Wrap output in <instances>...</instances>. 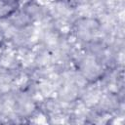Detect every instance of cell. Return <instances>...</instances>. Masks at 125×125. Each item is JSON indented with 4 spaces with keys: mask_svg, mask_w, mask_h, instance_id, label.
Returning <instances> with one entry per match:
<instances>
[{
    "mask_svg": "<svg viewBox=\"0 0 125 125\" xmlns=\"http://www.w3.org/2000/svg\"><path fill=\"white\" fill-rule=\"evenodd\" d=\"M33 0H14V3L16 4L17 8H22L27 5H29Z\"/></svg>",
    "mask_w": 125,
    "mask_h": 125,
    "instance_id": "cell-1",
    "label": "cell"
},
{
    "mask_svg": "<svg viewBox=\"0 0 125 125\" xmlns=\"http://www.w3.org/2000/svg\"><path fill=\"white\" fill-rule=\"evenodd\" d=\"M3 54H4V46H3V44L0 42V58L3 56Z\"/></svg>",
    "mask_w": 125,
    "mask_h": 125,
    "instance_id": "cell-2",
    "label": "cell"
},
{
    "mask_svg": "<svg viewBox=\"0 0 125 125\" xmlns=\"http://www.w3.org/2000/svg\"><path fill=\"white\" fill-rule=\"evenodd\" d=\"M7 1H10V2H14V0H7Z\"/></svg>",
    "mask_w": 125,
    "mask_h": 125,
    "instance_id": "cell-3",
    "label": "cell"
}]
</instances>
